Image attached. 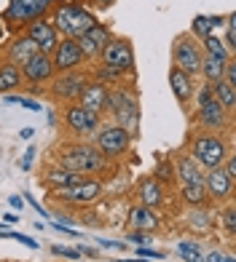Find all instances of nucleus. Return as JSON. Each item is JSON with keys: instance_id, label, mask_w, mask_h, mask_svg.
I'll list each match as a JSON object with an SVG mask.
<instances>
[{"instance_id": "obj_1", "label": "nucleus", "mask_w": 236, "mask_h": 262, "mask_svg": "<svg viewBox=\"0 0 236 262\" xmlns=\"http://www.w3.org/2000/svg\"><path fill=\"white\" fill-rule=\"evenodd\" d=\"M97 70L91 73L94 80L105 83V86H113V83H121V78L134 73V46L124 35H110L108 46L102 49L100 59H97Z\"/></svg>"}, {"instance_id": "obj_2", "label": "nucleus", "mask_w": 236, "mask_h": 262, "mask_svg": "<svg viewBox=\"0 0 236 262\" xmlns=\"http://www.w3.org/2000/svg\"><path fill=\"white\" fill-rule=\"evenodd\" d=\"M56 163L62 169L81 174V177H94V174H102L108 169V161L100 156V150L86 139H70L62 142L56 147Z\"/></svg>"}, {"instance_id": "obj_3", "label": "nucleus", "mask_w": 236, "mask_h": 262, "mask_svg": "<svg viewBox=\"0 0 236 262\" xmlns=\"http://www.w3.org/2000/svg\"><path fill=\"white\" fill-rule=\"evenodd\" d=\"M105 115H113V123L121 126L129 137L134 139L140 131V99L137 91L126 83H113L108 86V102H105Z\"/></svg>"}, {"instance_id": "obj_4", "label": "nucleus", "mask_w": 236, "mask_h": 262, "mask_svg": "<svg viewBox=\"0 0 236 262\" xmlns=\"http://www.w3.org/2000/svg\"><path fill=\"white\" fill-rule=\"evenodd\" d=\"M49 21L54 25L59 38H73L78 40L84 32H89L94 25H97V16L91 14L86 6L75 3V0H59L54 3V8L49 11Z\"/></svg>"}, {"instance_id": "obj_5", "label": "nucleus", "mask_w": 236, "mask_h": 262, "mask_svg": "<svg viewBox=\"0 0 236 262\" xmlns=\"http://www.w3.org/2000/svg\"><path fill=\"white\" fill-rule=\"evenodd\" d=\"M185 152L191 156L202 169H218L231 152V142L223 134H209V131H193L188 137V147Z\"/></svg>"}, {"instance_id": "obj_6", "label": "nucleus", "mask_w": 236, "mask_h": 262, "mask_svg": "<svg viewBox=\"0 0 236 262\" xmlns=\"http://www.w3.org/2000/svg\"><path fill=\"white\" fill-rule=\"evenodd\" d=\"M193 99H196V123H199V131L220 134V131L231 128V115L223 110V104L215 99V94H212L209 83L196 86Z\"/></svg>"}, {"instance_id": "obj_7", "label": "nucleus", "mask_w": 236, "mask_h": 262, "mask_svg": "<svg viewBox=\"0 0 236 262\" xmlns=\"http://www.w3.org/2000/svg\"><path fill=\"white\" fill-rule=\"evenodd\" d=\"M54 8V0H8L3 16L6 32H22L30 21L49 16V11Z\"/></svg>"}, {"instance_id": "obj_8", "label": "nucleus", "mask_w": 236, "mask_h": 262, "mask_svg": "<svg viewBox=\"0 0 236 262\" xmlns=\"http://www.w3.org/2000/svg\"><path fill=\"white\" fill-rule=\"evenodd\" d=\"M91 145L97 147L100 156L110 163V161L124 158L129 152V147H132V137H129L121 126H115L110 121V123H100V128L94 131V142H91Z\"/></svg>"}, {"instance_id": "obj_9", "label": "nucleus", "mask_w": 236, "mask_h": 262, "mask_svg": "<svg viewBox=\"0 0 236 262\" xmlns=\"http://www.w3.org/2000/svg\"><path fill=\"white\" fill-rule=\"evenodd\" d=\"M172 67H177L188 78H199L202 70V43H199L191 32H180L172 40Z\"/></svg>"}, {"instance_id": "obj_10", "label": "nucleus", "mask_w": 236, "mask_h": 262, "mask_svg": "<svg viewBox=\"0 0 236 262\" xmlns=\"http://www.w3.org/2000/svg\"><path fill=\"white\" fill-rule=\"evenodd\" d=\"M91 80V73H86V70H67V73H56L51 80H49V97L56 102V104H67V102H75L81 89L86 86V83Z\"/></svg>"}, {"instance_id": "obj_11", "label": "nucleus", "mask_w": 236, "mask_h": 262, "mask_svg": "<svg viewBox=\"0 0 236 262\" xmlns=\"http://www.w3.org/2000/svg\"><path fill=\"white\" fill-rule=\"evenodd\" d=\"M51 195L65 206H91L102 195V180L100 177H84L75 185H67L62 190H51Z\"/></svg>"}, {"instance_id": "obj_12", "label": "nucleus", "mask_w": 236, "mask_h": 262, "mask_svg": "<svg viewBox=\"0 0 236 262\" xmlns=\"http://www.w3.org/2000/svg\"><path fill=\"white\" fill-rule=\"evenodd\" d=\"M62 123L67 126V131L78 139H89L94 137V131L100 128L102 118L94 115L91 110H86V107H81L78 102H67L62 104Z\"/></svg>"}, {"instance_id": "obj_13", "label": "nucleus", "mask_w": 236, "mask_h": 262, "mask_svg": "<svg viewBox=\"0 0 236 262\" xmlns=\"http://www.w3.org/2000/svg\"><path fill=\"white\" fill-rule=\"evenodd\" d=\"M22 70V83H27V86H35V89H41V86H49V80L56 75L54 73V64H51V56L49 54H35L32 59H27L25 64L19 67Z\"/></svg>"}, {"instance_id": "obj_14", "label": "nucleus", "mask_w": 236, "mask_h": 262, "mask_svg": "<svg viewBox=\"0 0 236 262\" xmlns=\"http://www.w3.org/2000/svg\"><path fill=\"white\" fill-rule=\"evenodd\" d=\"M233 180L223 171V166H218V169H207L204 171V190H207V201H212V204H228V201L233 198Z\"/></svg>"}, {"instance_id": "obj_15", "label": "nucleus", "mask_w": 236, "mask_h": 262, "mask_svg": "<svg viewBox=\"0 0 236 262\" xmlns=\"http://www.w3.org/2000/svg\"><path fill=\"white\" fill-rule=\"evenodd\" d=\"M84 62H86V56H84V51H81L78 40H73V38H59L56 49L51 51L54 73H67V70H78Z\"/></svg>"}, {"instance_id": "obj_16", "label": "nucleus", "mask_w": 236, "mask_h": 262, "mask_svg": "<svg viewBox=\"0 0 236 262\" xmlns=\"http://www.w3.org/2000/svg\"><path fill=\"white\" fill-rule=\"evenodd\" d=\"M22 32H25L35 46H38V51H41V54H49V56H51V51L56 49V43H59V35H56L54 25L49 21V16L30 21V25L22 30Z\"/></svg>"}, {"instance_id": "obj_17", "label": "nucleus", "mask_w": 236, "mask_h": 262, "mask_svg": "<svg viewBox=\"0 0 236 262\" xmlns=\"http://www.w3.org/2000/svg\"><path fill=\"white\" fill-rule=\"evenodd\" d=\"M172 174L177 177V182H180V185H204V169L191 156H188L185 147L174 152V158H172Z\"/></svg>"}, {"instance_id": "obj_18", "label": "nucleus", "mask_w": 236, "mask_h": 262, "mask_svg": "<svg viewBox=\"0 0 236 262\" xmlns=\"http://www.w3.org/2000/svg\"><path fill=\"white\" fill-rule=\"evenodd\" d=\"M110 25H102V21H97L89 32H84L78 38V46H81V51H84V56L86 59H100V54H102V49L108 46V40H110Z\"/></svg>"}, {"instance_id": "obj_19", "label": "nucleus", "mask_w": 236, "mask_h": 262, "mask_svg": "<svg viewBox=\"0 0 236 262\" xmlns=\"http://www.w3.org/2000/svg\"><path fill=\"white\" fill-rule=\"evenodd\" d=\"M81 107H86V110H91L94 115H105V102H108V86L105 83H100V80H89L84 89H81V94H78V99H75Z\"/></svg>"}, {"instance_id": "obj_20", "label": "nucleus", "mask_w": 236, "mask_h": 262, "mask_svg": "<svg viewBox=\"0 0 236 262\" xmlns=\"http://www.w3.org/2000/svg\"><path fill=\"white\" fill-rule=\"evenodd\" d=\"M134 195H137V204L148 206V209H159V206H164V201H167L164 185L156 180V177H143V180L137 182Z\"/></svg>"}, {"instance_id": "obj_21", "label": "nucleus", "mask_w": 236, "mask_h": 262, "mask_svg": "<svg viewBox=\"0 0 236 262\" xmlns=\"http://www.w3.org/2000/svg\"><path fill=\"white\" fill-rule=\"evenodd\" d=\"M35 54H38V46H35L25 32H14V38H11L8 46H6V62L16 64V67H22Z\"/></svg>"}, {"instance_id": "obj_22", "label": "nucleus", "mask_w": 236, "mask_h": 262, "mask_svg": "<svg viewBox=\"0 0 236 262\" xmlns=\"http://www.w3.org/2000/svg\"><path fill=\"white\" fill-rule=\"evenodd\" d=\"M169 89L174 94V99L180 102L183 110H188L193 102V94H196V83L193 78H188L185 73H180L177 67H169Z\"/></svg>"}, {"instance_id": "obj_23", "label": "nucleus", "mask_w": 236, "mask_h": 262, "mask_svg": "<svg viewBox=\"0 0 236 262\" xmlns=\"http://www.w3.org/2000/svg\"><path fill=\"white\" fill-rule=\"evenodd\" d=\"M126 220H129V228L137 230V233H153V230H159V225H161L156 209H148V206H140V204H134L129 209Z\"/></svg>"}, {"instance_id": "obj_24", "label": "nucleus", "mask_w": 236, "mask_h": 262, "mask_svg": "<svg viewBox=\"0 0 236 262\" xmlns=\"http://www.w3.org/2000/svg\"><path fill=\"white\" fill-rule=\"evenodd\" d=\"M41 180H43V185L49 187V190H62V187H67V185H75L78 180H84V177L62 169V166L54 161V163H49V166H43V177H41Z\"/></svg>"}, {"instance_id": "obj_25", "label": "nucleus", "mask_w": 236, "mask_h": 262, "mask_svg": "<svg viewBox=\"0 0 236 262\" xmlns=\"http://www.w3.org/2000/svg\"><path fill=\"white\" fill-rule=\"evenodd\" d=\"M185 225H188V230L204 235V233H209L212 228H215V214H212L207 206H188Z\"/></svg>"}, {"instance_id": "obj_26", "label": "nucleus", "mask_w": 236, "mask_h": 262, "mask_svg": "<svg viewBox=\"0 0 236 262\" xmlns=\"http://www.w3.org/2000/svg\"><path fill=\"white\" fill-rule=\"evenodd\" d=\"M223 21H226V16H207V14H196L193 21H191V32L196 40H204L207 35H215V30L223 27Z\"/></svg>"}, {"instance_id": "obj_27", "label": "nucleus", "mask_w": 236, "mask_h": 262, "mask_svg": "<svg viewBox=\"0 0 236 262\" xmlns=\"http://www.w3.org/2000/svg\"><path fill=\"white\" fill-rule=\"evenodd\" d=\"M223 70H226V62L218 56H209V54H202V70H199V78L209 86H215L218 80H223Z\"/></svg>"}, {"instance_id": "obj_28", "label": "nucleus", "mask_w": 236, "mask_h": 262, "mask_svg": "<svg viewBox=\"0 0 236 262\" xmlns=\"http://www.w3.org/2000/svg\"><path fill=\"white\" fill-rule=\"evenodd\" d=\"M22 89V70L11 62H0V94H11Z\"/></svg>"}, {"instance_id": "obj_29", "label": "nucleus", "mask_w": 236, "mask_h": 262, "mask_svg": "<svg viewBox=\"0 0 236 262\" xmlns=\"http://www.w3.org/2000/svg\"><path fill=\"white\" fill-rule=\"evenodd\" d=\"M212 94H215V99L223 104V110H226L228 115H233V110H236V86H231V83H226V80H218L215 86H212Z\"/></svg>"}, {"instance_id": "obj_30", "label": "nucleus", "mask_w": 236, "mask_h": 262, "mask_svg": "<svg viewBox=\"0 0 236 262\" xmlns=\"http://www.w3.org/2000/svg\"><path fill=\"white\" fill-rule=\"evenodd\" d=\"M202 43V54H209V56H218V59H223V62H228V59H233V54L223 46V38L215 32V35H207L204 40H199Z\"/></svg>"}, {"instance_id": "obj_31", "label": "nucleus", "mask_w": 236, "mask_h": 262, "mask_svg": "<svg viewBox=\"0 0 236 262\" xmlns=\"http://www.w3.org/2000/svg\"><path fill=\"white\" fill-rule=\"evenodd\" d=\"M177 257L183 262H204V252H202V244H196L193 238H183L180 244L174 246Z\"/></svg>"}, {"instance_id": "obj_32", "label": "nucleus", "mask_w": 236, "mask_h": 262, "mask_svg": "<svg viewBox=\"0 0 236 262\" xmlns=\"http://www.w3.org/2000/svg\"><path fill=\"white\" fill-rule=\"evenodd\" d=\"M180 198L188 206H207V190L204 185H180Z\"/></svg>"}, {"instance_id": "obj_33", "label": "nucleus", "mask_w": 236, "mask_h": 262, "mask_svg": "<svg viewBox=\"0 0 236 262\" xmlns=\"http://www.w3.org/2000/svg\"><path fill=\"white\" fill-rule=\"evenodd\" d=\"M220 225L226 228V235L228 238H236V209H233V201H228V204H223V211L218 214Z\"/></svg>"}, {"instance_id": "obj_34", "label": "nucleus", "mask_w": 236, "mask_h": 262, "mask_svg": "<svg viewBox=\"0 0 236 262\" xmlns=\"http://www.w3.org/2000/svg\"><path fill=\"white\" fill-rule=\"evenodd\" d=\"M223 27H226V40H223V46H226L231 54H236V16L228 14L226 21H223Z\"/></svg>"}, {"instance_id": "obj_35", "label": "nucleus", "mask_w": 236, "mask_h": 262, "mask_svg": "<svg viewBox=\"0 0 236 262\" xmlns=\"http://www.w3.org/2000/svg\"><path fill=\"white\" fill-rule=\"evenodd\" d=\"M3 99L11 102V104H22V107H25V110H30V113H41V102L32 99V97H16V94H6Z\"/></svg>"}, {"instance_id": "obj_36", "label": "nucleus", "mask_w": 236, "mask_h": 262, "mask_svg": "<svg viewBox=\"0 0 236 262\" xmlns=\"http://www.w3.org/2000/svg\"><path fill=\"white\" fill-rule=\"evenodd\" d=\"M51 254L54 257H65V259H81V252L73 246H51Z\"/></svg>"}, {"instance_id": "obj_37", "label": "nucleus", "mask_w": 236, "mask_h": 262, "mask_svg": "<svg viewBox=\"0 0 236 262\" xmlns=\"http://www.w3.org/2000/svg\"><path fill=\"white\" fill-rule=\"evenodd\" d=\"M204 262H236V257H233V252H228V254H223L220 249H215V252H209V254H204Z\"/></svg>"}, {"instance_id": "obj_38", "label": "nucleus", "mask_w": 236, "mask_h": 262, "mask_svg": "<svg viewBox=\"0 0 236 262\" xmlns=\"http://www.w3.org/2000/svg\"><path fill=\"white\" fill-rule=\"evenodd\" d=\"M35 152H38L35 147H27V150H25V156L19 158V169H22V171H30V166H32V158H35Z\"/></svg>"}, {"instance_id": "obj_39", "label": "nucleus", "mask_w": 236, "mask_h": 262, "mask_svg": "<svg viewBox=\"0 0 236 262\" xmlns=\"http://www.w3.org/2000/svg\"><path fill=\"white\" fill-rule=\"evenodd\" d=\"M126 238H129L132 244H137V246H148V241H150V238H148V233H137V230H132V233H129Z\"/></svg>"}, {"instance_id": "obj_40", "label": "nucleus", "mask_w": 236, "mask_h": 262, "mask_svg": "<svg viewBox=\"0 0 236 262\" xmlns=\"http://www.w3.org/2000/svg\"><path fill=\"white\" fill-rule=\"evenodd\" d=\"M137 257H153V259H164L161 252H156V249L150 246H137Z\"/></svg>"}, {"instance_id": "obj_41", "label": "nucleus", "mask_w": 236, "mask_h": 262, "mask_svg": "<svg viewBox=\"0 0 236 262\" xmlns=\"http://www.w3.org/2000/svg\"><path fill=\"white\" fill-rule=\"evenodd\" d=\"M8 204H11V209H25V198H22V195H11Z\"/></svg>"}, {"instance_id": "obj_42", "label": "nucleus", "mask_w": 236, "mask_h": 262, "mask_svg": "<svg viewBox=\"0 0 236 262\" xmlns=\"http://www.w3.org/2000/svg\"><path fill=\"white\" fill-rule=\"evenodd\" d=\"M14 238H16V241H22V244H27L30 249H38V241H32V238H27V235H22V233H16Z\"/></svg>"}, {"instance_id": "obj_43", "label": "nucleus", "mask_w": 236, "mask_h": 262, "mask_svg": "<svg viewBox=\"0 0 236 262\" xmlns=\"http://www.w3.org/2000/svg\"><path fill=\"white\" fill-rule=\"evenodd\" d=\"M100 246H105V249H121L124 244H118V241H108V238H100Z\"/></svg>"}, {"instance_id": "obj_44", "label": "nucleus", "mask_w": 236, "mask_h": 262, "mask_svg": "<svg viewBox=\"0 0 236 262\" xmlns=\"http://www.w3.org/2000/svg\"><path fill=\"white\" fill-rule=\"evenodd\" d=\"M27 201H30V206H32V209H35V211H38V214H41V217H49V214H46V211H43V206H41V204H38V201H32V198H30V195H27Z\"/></svg>"}, {"instance_id": "obj_45", "label": "nucleus", "mask_w": 236, "mask_h": 262, "mask_svg": "<svg viewBox=\"0 0 236 262\" xmlns=\"http://www.w3.org/2000/svg\"><path fill=\"white\" fill-rule=\"evenodd\" d=\"M19 137H22V139H32V137H35V128H30V126H25V128H22V131H19Z\"/></svg>"}, {"instance_id": "obj_46", "label": "nucleus", "mask_w": 236, "mask_h": 262, "mask_svg": "<svg viewBox=\"0 0 236 262\" xmlns=\"http://www.w3.org/2000/svg\"><path fill=\"white\" fill-rule=\"evenodd\" d=\"M3 220H6L8 225H16V222H19V217H16L14 211H8V214H3Z\"/></svg>"}, {"instance_id": "obj_47", "label": "nucleus", "mask_w": 236, "mask_h": 262, "mask_svg": "<svg viewBox=\"0 0 236 262\" xmlns=\"http://www.w3.org/2000/svg\"><path fill=\"white\" fill-rule=\"evenodd\" d=\"M115 0H97V8H110Z\"/></svg>"}, {"instance_id": "obj_48", "label": "nucleus", "mask_w": 236, "mask_h": 262, "mask_svg": "<svg viewBox=\"0 0 236 262\" xmlns=\"http://www.w3.org/2000/svg\"><path fill=\"white\" fill-rule=\"evenodd\" d=\"M6 38V25H3V16H0V40Z\"/></svg>"}]
</instances>
